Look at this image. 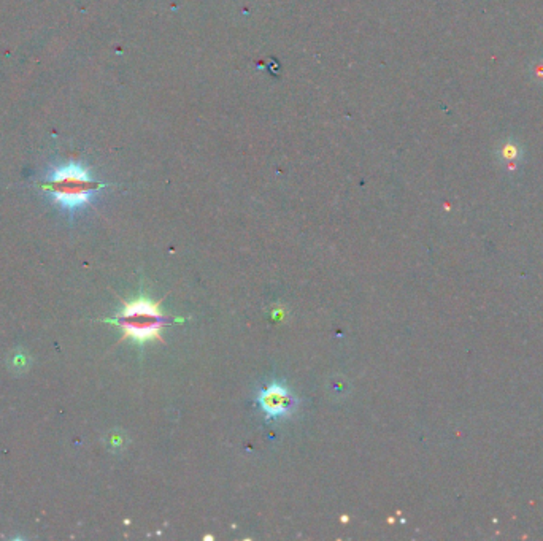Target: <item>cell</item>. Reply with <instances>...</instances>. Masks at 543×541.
Here are the masks:
<instances>
[{
    "mask_svg": "<svg viewBox=\"0 0 543 541\" xmlns=\"http://www.w3.org/2000/svg\"><path fill=\"white\" fill-rule=\"evenodd\" d=\"M43 187L51 196L54 204H58L64 210L73 211L89 204L94 194L102 189L103 184L95 182L83 165L68 162L54 167L46 177Z\"/></svg>",
    "mask_w": 543,
    "mask_h": 541,
    "instance_id": "6da1fadb",
    "label": "cell"
},
{
    "mask_svg": "<svg viewBox=\"0 0 543 541\" xmlns=\"http://www.w3.org/2000/svg\"><path fill=\"white\" fill-rule=\"evenodd\" d=\"M172 319L159 310L157 303L148 299H137L124 303L121 313L111 322L123 330L124 338L135 342H148L161 337V330L170 324Z\"/></svg>",
    "mask_w": 543,
    "mask_h": 541,
    "instance_id": "7a4b0ae2",
    "label": "cell"
},
{
    "mask_svg": "<svg viewBox=\"0 0 543 541\" xmlns=\"http://www.w3.org/2000/svg\"><path fill=\"white\" fill-rule=\"evenodd\" d=\"M259 405L270 418H280L288 414L296 405V399L292 397L286 387L280 384H272L266 387L259 395Z\"/></svg>",
    "mask_w": 543,
    "mask_h": 541,
    "instance_id": "3957f363",
    "label": "cell"
},
{
    "mask_svg": "<svg viewBox=\"0 0 543 541\" xmlns=\"http://www.w3.org/2000/svg\"><path fill=\"white\" fill-rule=\"evenodd\" d=\"M521 156V149L518 145L514 143H504V147L500 148V157L504 159L505 164H514Z\"/></svg>",
    "mask_w": 543,
    "mask_h": 541,
    "instance_id": "277c9868",
    "label": "cell"
},
{
    "mask_svg": "<svg viewBox=\"0 0 543 541\" xmlns=\"http://www.w3.org/2000/svg\"><path fill=\"white\" fill-rule=\"evenodd\" d=\"M535 76H537V78H543V65L539 67V70H537V73H535Z\"/></svg>",
    "mask_w": 543,
    "mask_h": 541,
    "instance_id": "5b68a950",
    "label": "cell"
}]
</instances>
